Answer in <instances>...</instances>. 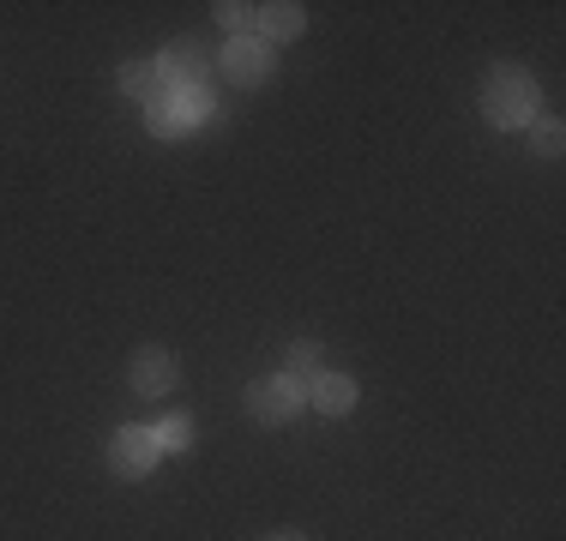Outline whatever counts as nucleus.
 Here are the masks:
<instances>
[{
  "label": "nucleus",
  "mask_w": 566,
  "mask_h": 541,
  "mask_svg": "<svg viewBox=\"0 0 566 541\" xmlns=\"http://www.w3.org/2000/svg\"><path fill=\"white\" fill-rule=\"evenodd\" d=\"M482 115L494 127H531L536 120V78L524 66H494L482 78Z\"/></svg>",
  "instance_id": "1"
},
{
  "label": "nucleus",
  "mask_w": 566,
  "mask_h": 541,
  "mask_svg": "<svg viewBox=\"0 0 566 541\" xmlns=\"http://www.w3.org/2000/svg\"><path fill=\"white\" fill-rule=\"evenodd\" d=\"M206 115H211V85H181L169 103L145 108V120H151L157 139H181V132H187V127H199Z\"/></svg>",
  "instance_id": "2"
},
{
  "label": "nucleus",
  "mask_w": 566,
  "mask_h": 541,
  "mask_svg": "<svg viewBox=\"0 0 566 541\" xmlns=\"http://www.w3.org/2000/svg\"><path fill=\"white\" fill-rule=\"evenodd\" d=\"M157 457H164V445H157V427H120L115 445H109V469H115L120 481L151 476Z\"/></svg>",
  "instance_id": "3"
},
{
  "label": "nucleus",
  "mask_w": 566,
  "mask_h": 541,
  "mask_svg": "<svg viewBox=\"0 0 566 541\" xmlns=\"http://www.w3.org/2000/svg\"><path fill=\"white\" fill-rule=\"evenodd\" d=\"M218 61H223V78H229V85H241V91L260 85V78L272 73V49H265L260 36H229V49L218 54Z\"/></svg>",
  "instance_id": "4"
},
{
  "label": "nucleus",
  "mask_w": 566,
  "mask_h": 541,
  "mask_svg": "<svg viewBox=\"0 0 566 541\" xmlns=\"http://www.w3.org/2000/svg\"><path fill=\"white\" fill-rule=\"evenodd\" d=\"M157 73H164V85H206L211 54H206L199 36H175V43L164 49V61H157Z\"/></svg>",
  "instance_id": "5"
},
{
  "label": "nucleus",
  "mask_w": 566,
  "mask_h": 541,
  "mask_svg": "<svg viewBox=\"0 0 566 541\" xmlns=\"http://www.w3.org/2000/svg\"><path fill=\"white\" fill-rule=\"evenodd\" d=\"M248 410H253L260 427H283L295 410H302V391H290L283 379H260V385L248 391Z\"/></svg>",
  "instance_id": "6"
},
{
  "label": "nucleus",
  "mask_w": 566,
  "mask_h": 541,
  "mask_svg": "<svg viewBox=\"0 0 566 541\" xmlns=\"http://www.w3.org/2000/svg\"><path fill=\"white\" fill-rule=\"evenodd\" d=\"M127 379H133V391H139V397H164V391L175 385V361H169V349L145 343L139 356H133Z\"/></svg>",
  "instance_id": "7"
},
{
  "label": "nucleus",
  "mask_w": 566,
  "mask_h": 541,
  "mask_svg": "<svg viewBox=\"0 0 566 541\" xmlns=\"http://www.w3.org/2000/svg\"><path fill=\"white\" fill-rule=\"evenodd\" d=\"M120 91H127L133 103H145V108L169 103V91H164V73H157V61H127V66H120Z\"/></svg>",
  "instance_id": "8"
},
{
  "label": "nucleus",
  "mask_w": 566,
  "mask_h": 541,
  "mask_svg": "<svg viewBox=\"0 0 566 541\" xmlns=\"http://www.w3.org/2000/svg\"><path fill=\"white\" fill-rule=\"evenodd\" d=\"M307 397H314L319 415H349V410H356V379H349V373H319Z\"/></svg>",
  "instance_id": "9"
},
{
  "label": "nucleus",
  "mask_w": 566,
  "mask_h": 541,
  "mask_svg": "<svg viewBox=\"0 0 566 541\" xmlns=\"http://www.w3.org/2000/svg\"><path fill=\"white\" fill-rule=\"evenodd\" d=\"M307 12L295 7V0H272V7H260V43H290V36H302Z\"/></svg>",
  "instance_id": "10"
},
{
  "label": "nucleus",
  "mask_w": 566,
  "mask_h": 541,
  "mask_svg": "<svg viewBox=\"0 0 566 541\" xmlns=\"http://www.w3.org/2000/svg\"><path fill=\"white\" fill-rule=\"evenodd\" d=\"M319 373H326V368H319V343H290V356H283V373H277V379H283L290 391H302V397H307Z\"/></svg>",
  "instance_id": "11"
},
{
  "label": "nucleus",
  "mask_w": 566,
  "mask_h": 541,
  "mask_svg": "<svg viewBox=\"0 0 566 541\" xmlns=\"http://www.w3.org/2000/svg\"><path fill=\"white\" fill-rule=\"evenodd\" d=\"M218 19H223V31H235V36H253V31H260V7H248V0H223Z\"/></svg>",
  "instance_id": "12"
},
{
  "label": "nucleus",
  "mask_w": 566,
  "mask_h": 541,
  "mask_svg": "<svg viewBox=\"0 0 566 541\" xmlns=\"http://www.w3.org/2000/svg\"><path fill=\"white\" fill-rule=\"evenodd\" d=\"M157 445H164V452H193V415H169V422L157 427Z\"/></svg>",
  "instance_id": "13"
},
{
  "label": "nucleus",
  "mask_w": 566,
  "mask_h": 541,
  "mask_svg": "<svg viewBox=\"0 0 566 541\" xmlns=\"http://www.w3.org/2000/svg\"><path fill=\"white\" fill-rule=\"evenodd\" d=\"M560 145H566V127H560V120H536V151H543V157H560Z\"/></svg>",
  "instance_id": "14"
},
{
  "label": "nucleus",
  "mask_w": 566,
  "mask_h": 541,
  "mask_svg": "<svg viewBox=\"0 0 566 541\" xmlns=\"http://www.w3.org/2000/svg\"><path fill=\"white\" fill-rule=\"evenodd\" d=\"M277 541H290V535H277Z\"/></svg>",
  "instance_id": "15"
}]
</instances>
